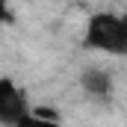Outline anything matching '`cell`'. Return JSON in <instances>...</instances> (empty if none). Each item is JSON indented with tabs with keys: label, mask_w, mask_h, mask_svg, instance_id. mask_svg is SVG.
I'll return each mask as SVG.
<instances>
[{
	"label": "cell",
	"mask_w": 127,
	"mask_h": 127,
	"mask_svg": "<svg viewBox=\"0 0 127 127\" xmlns=\"http://www.w3.org/2000/svg\"><path fill=\"white\" fill-rule=\"evenodd\" d=\"M83 47L106 53V56H127V15L95 12L86 21Z\"/></svg>",
	"instance_id": "1"
},
{
	"label": "cell",
	"mask_w": 127,
	"mask_h": 127,
	"mask_svg": "<svg viewBox=\"0 0 127 127\" xmlns=\"http://www.w3.org/2000/svg\"><path fill=\"white\" fill-rule=\"evenodd\" d=\"M30 106H27V97L24 92L18 89L15 80L9 77H0V124L6 127H15L21 115H27Z\"/></svg>",
	"instance_id": "2"
},
{
	"label": "cell",
	"mask_w": 127,
	"mask_h": 127,
	"mask_svg": "<svg viewBox=\"0 0 127 127\" xmlns=\"http://www.w3.org/2000/svg\"><path fill=\"white\" fill-rule=\"evenodd\" d=\"M83 86H86L92 95H109V77H106L103 71H97V68H92V71L83 77Z\"/></svg>",
	"instance_id": "3"
},
{
	"label": "cell",
	"mask_w": 127,
	"mask_h": 127,
	"mask_svg": "<svg viewBox=\"0 0 127 127\" xmlns=\"http://www.w3.org/2000/svg\"><path fill=\"white\" fill-rule=\"evenodd\" d=\"M15 127H59V121L44 118V115H38V112H27V115L18 118V124H15Z\"/></svg>",
	"instance_id": "4"
},
{
	"label": "cell",
	"mask_w": 127,
	"mask_h": 127,
	"mask_svg": "<svg viewBox=\"0 0 127 127\" xmlns=\"http://www.w3.org/2000/svg\"><path fill=\"white\" fill-rule=\"evenodd\" d=\"M6 15H9V0H0V27L6 24Z\"/></svg>",
	"instance_id": "5"
}]
</instances>
